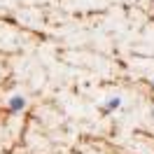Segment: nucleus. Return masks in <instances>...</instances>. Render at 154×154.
Listing matches in <instances>:
<instances>
[{"mask_svg": "<svg viewBox=\"0 0 154 154\" xmlns=\"http://www.w3.org/2000/svg\"><path fill=\"white\" fill-rule=\"evenodd\" d=\"M152 89H154V77H152Z\"/></svg>", "mask_w": 154, "mask_h": 154, "instance_id": "obj_3", "label": "nucleus"}, {"mask_svg": "<svg viewBox=\"0 0 154 154\" xmlns=\"http://www.w3.org/2000/svg\"><path fill=\"white\" fill-rule=\"evenodd\" d=\"M23 107H26V98L23 96H14L10 100V112H21Z\"/></svg>", "mask_w": 154, "mask_h": 154, "instance_id": "obj_1", "label": "nucleus"}, {"mask_svg": "<svg viewBox=\"0 0 154 154\" xmlns=\"http://www.w3.org/2000/svg\"><path fill=\"white\" fill-rule=\"evenodd\" d=\"M119 105H122V98L119 96H115V98H110V100H107L105 103V110H103V112H115V110H119Z\"/></svg>", "mask_w": 154, "mask_h": 154, "instance_id": "obj_2", "label": "nucleus"}]
</instances>
